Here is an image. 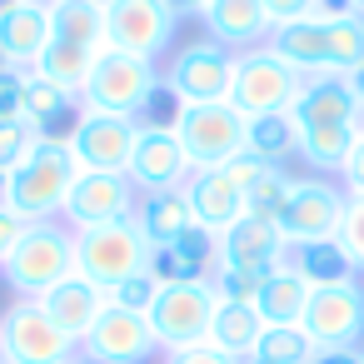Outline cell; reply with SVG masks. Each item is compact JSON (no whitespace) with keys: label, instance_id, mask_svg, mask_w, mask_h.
I'll list each match as a JSON object with an SVG mask.
<instances>
[{"label":"cell","instance_id":"5","mask_svg":"<svg viewBox=\"0 0 364 364\" xmlns=\"http://www.w3.org/2000/svg\"><path fill=\"white\" fill-rule=\"evenodd\" d=\"M215 309H220V289H215V279H200V284H170V289H160L145 319H150L155 344L170 354V349L205 344L210 324H215Z\"/></svg>","mask_w":364,"mask_h":364},{"label":"cell","instance_id":"48","mask_svg":"<svg viewBox=\"0 0 364 364\" xmlns=\"http://www.w3.org/2000/svg\"><path fill=\"white\" fill-rule=\"evenodd\" d=\"M85 6H95V11H110V6H115V0H85Z\"/></svg>","mask_w":364,"mask_h":364},{"label":"cell","instance_id":"9","mask_svg":"<svg viewBox=\"0 0 364 364\" xmlns=\"http://www.w3.org/2000/svg\"><path fill=\"white\" fill-rule=\"evenodd\" d=\"M344 185H334L329 175H304L289 185L284 195V210L274 215L284 245H304V240H334L339 225H344Z\"/></svg>","mask_w":364,"mask_h":364},{"label":"cell","instance_id":"33","mask_svg":"<svg viewBox=\"0 0 364 364\" xmlns=\"http://www.w3.org/2000/svg\"><path fill=\"white\" fill-rule=\"evenodd\" d=\"M314 354L319 349L299 324H264V334H259L250 359H259V364H309Z\"/></svg>","mask_w":364,"mask_h":364},{"label":"cell","instance_id":"29","mask_svg":"<svg viewBox=\"0 0 364 364\" xmlns=\"http://www.w3.org/2000/svg\"><path fill=\"white\" fill-rule=\"evenodd\" d=\"M294 145H299V130H294L289 110H274V115H255V120H245V150L259 155L264 165H279L284 155H294Z\"/></svg>","mask_w":364,"mask_h":364},{"label":"cell","instance_id":"6","mask_svg":"<svg viewBox=\"0 0 364 364\" xmlns=\"http://www.w3.org/2000/svg\"><path fill=\"white\" fill-rule=\"evenodd\" d=\"M304 75H294L269 46H255V50H240L235 55V80H230V105L255 120V115H274V110H289L294 95H299Z\"/></svg>","mask_w":364,"mask_h":364},{"label":"cell","instance_id":"40","mask_svg":"<svg viewBox=\"0 0 364 364\" xmlns=\"http://www.w3.org/2000/svg\"><path fill=\"white\" fill-rule=\"evenodd\" d=\"M220 170H225V175H230V180H235L240 190H250V185H255V180H259V175H264L269 165H264L259 155H250V150H240V155H235V160H225Z\"/></svg>","mask_w":364,"mask_h":364},{"label":"cell","instance_id":"8","mask_svg":"<svg viewBox=\"0 0 364 364\" xmlns=\"http://www.w3.org/2000/svg\"><path fill=\"white\" fill-rule=\"evenodd\" d=\"M0 349L11 364H70L80 344L46 314L41 299H16L0 314Z\"/></svg>","mask_w":364,"mask_h":364},{"label":"cell","instance_id":"7","mask_svg":"<svg viewBox=\"0 0 364 364\" xmlns=\"http://www.w3.org/2000/svg\"><path fill=\"white\" fill-rule=\"evenodd\" d=\"M175 135L190 155V170H220L225 160H235L245 150V115L230 100L215 105H180L175 115Z\"/></svg>","mask_w":364,"mask_h":364},{"label":"cell","instance_id":"20","mask_svg":"<svg viewBox=\"0 0 364 364\" xmlns=\"http://www.w3.org/2000/svg\"><path fill=\"white\" fill-rule=\"evenodd\" d=\"M185 200H190V215L200 230H210L215 240L245 215V190L225 175V170H195L185 180Z\"/></svg>","mask_w":364,"mask_h":364},{"label":"cell","instance_id":"14","mask_svg":"<svg viewBox=\"0 0 364 364\" xmlns=\"http://www.w3.org/2000/svg\"><path fill=\"white\" fill-rule=\"evenodd\" d=\"M135 135L140 125L130 115H100V110H80L65 145L75 155L80 170H110V175H125L130 165V150H135Z\"/></svg>","mask_w":364,"mask_h":364},{"label":"cell","instance_id":"46","mask_svg":"<svg viewBox=\"0 0 364 364\" xmlns=\"http://www.w3.org/2000/svg\"><path fill=\"white\" fill-rule=\"evenodd\" d=\"M344 85H349V90H354V100L364 105V65H359V70H349V75H344Z\"/></svg>","mask_w":364,"mask_h":364},{"label":"cell","instance_id":"35","mask_svg":"<svg viewBox=\"0 0 364 364\" xmlns=\"http://www.w3.org/2000/svg\"><path fill=\"white\" fill-rule=\"evenodd\" d=\"M105 294H110V304H115V309L150 314V304H155V294H160V279H155L150 269H140V274L120 279V284H115V289H105Z\"/></svg>","mask_w":364,"mask_h":364},{"label":"cell","instance_id":"47","mask_svg":"<svg viewBox=\"0 0 364 364\" xmlns=\"http://www.w3.org/2000/svg\"><path fill=\"white\" fill-rule=\"evenodd\" d=\"M0 210H11V170L0 165Z\"/></svg>","mask_w":364,"mask_h":364},{"label":"cell","instance_id":"1","mask_svg":"<svg viewBox=\"0 0 364 364\" xmlns=\"http://www.w3.org/2000/svg\"><path fill=\"white\" fill-rule=\"evenodd\" d=\"M80 165L70 155L65 140L55 135H41V145L11 170V210L26 220V225H46L65 210L70 200V185H75Z\"/></svg>","mask_w":364,"mask_h":364},{"label":"cell","instance_id":"10","mask_svg":"<svg viewBox=\"0 0 364 364\" xmlns=\"http://www.w3.org/2000/svg\"><path fill=\"white\" fill-rule=\"evenodd\" d=\"M230 80H235V50L220 41H190L175 50L165 85L180 105H215L230 100Z\"/></svg>","mask_w":364,"mask_h":364},{"label":"cell","instance_id":"15","mask_svg":"<svg viewBox=\"0 0 364 364\" xmlns=\"http://www.w3.org/2000/svg\"><path fill=\"white\" fill-rule=\"evenodd\" d=\"M135 205H140V195H135V185H130L125 175H110V170H80L60 215H65L75 230H95V225L130 220Z\"/></svg>","mask_w":364,"mask_h":364},{"label":"cell","instance_id":"44","mask_svg":"<svg viewBox=\"0 0 364 364\" xmlns=\"http://www.w3.org/2000/svg\"><path fill=\"white\" fill-rule=\"evenodd\" d=\"M339 175H344V195H364V135L354 140V150H349Z\"/></svg>","mask_w":364,"mask_h":364},{"label":"cell","instance_id":"37","mask_svg":"<svg viewBox=\"0 0 364 364\" xmlns=\"http://www.w3.org/2000/svg\"><path fill=\"white\" fill-rule=\"evenodd\" d=\"M339 245L349 250L354 269L364 274V195H349V205H344V225H339Z\"/></svg>","mask_w":364,"mask_h":364},{"label":"cell","instance_id":"17","mask_svg":"<svg viewBox=\"0 0 364 364\" xmlns=\"http://www.w3.org/2000/svg\"><path fill=\"white\" fill-rule=\"evenodd\" d=\"M215 264H220L215 235L200 230V225H190L180 240L150 250V264H145V269L160 279V289H170V284H200V279H215Z\"/></svg>","mask_w":364,"mask_h":364},{"label":"cell","instance_id":"11","mask_svg":"<svg viewBox=\"0 0 364 364\" xmlns=\"http://www.w3.org/2000/svg\"><path fill=\"white\" fill-rule=\"evenodd\" d=\"M175 21L180 16L165 0H115L105 11V46L125 50V55H140V60H155L175 41Z\"/></svg>","mask_w":364,"mask_h":364},{"label":"cell","instance_id":"23","mask_svg":"<svg viewBox=\"0 0 364 364\" xmlns=\"http://www.w3.org/2000/svg\"><path fill=\"white\" fill-rule=\"evenodd\" d=\"M210 41L230 46V50H255V41L269 36V16L259 0H210V11L200 16Z\"/></svg>","mask_w":364,"mask_h":364},{"label":"cell","instance_id":"41","mask_svg":"<svg viewBox=\"0 0 364 364\" xmlns=\"http://www.w3.org/2000/svg\"><path fill=\"white\" fill-rule=\"evenodd\" d=\"M165 364H240V359L220 354V349L205 339V344H190V349H170V354H165Z\"/></svg>","mask_w":364,"mask_h":364},{"label":"cell","instance_id":"26","mask_svg":"<svg viewBox=\"0 0 364 364\" xmlns=\"http://www.w3.org/2000/svg\"><path fill=\"white\" fill-rule=\"evenodd\" d=\"M269 50L294 70V75H324V21H294V26H279L269 31Z\"/></svg>","mask_w":364,"mask_h":364},{"label":"cell","instance_id":"52","mask_svg":"<svg viewBox=\"0 0 364 364\" xmlns=\"http://www.w3.org/2000/svg\"><path fill=\"white\" fill-rule=\"evenodd\" d=\"M41 6H55V0H41Z\"/></svg>","mask_w":364,"mask_h":364},{"label":"cell","instance_id":"32","mask_svg":"<svg viewBox=\"0 0 364 364\" xmlns=\"http://www.w3.org/2000/svg\"><path fill=\"white\" fill-rule=\"evenodd\" d=\"M70 110H80V100L70 95V90H60L55 80H46L41 70H26V120L46 135V125L50 120H60V115H70Z\"/></svg>","mask_w":364,"mask_h":364},{"label":"cell","instance_id":"50","mask_svg":"<svg viewBox=\"0 0 364 364\" xmlns=\"http://www.w3.org/2000/svg\"><path fill=\"white\" fill-rule=\"evenodd\" d=\"M0 364H11V359H6V349H0Z\"/></svg>","mask_w":364,"mask_h":364},{"label":"cell","instance_id":"22","mask_svg":"<svg viewBox=\"0 0 364 364\" xmlns=\"http://www.w3.org/2000/svg\"><path fill=\"white\" fill-rule=\"evenodd\" d=\"M284 264H289L309 289H329V284H354V279H359V269H354L349 250L339 245V235H334V240L289 245V250H284Z\"/></svg>","mask_w":364,"mask_h":364},{"label":"cell","instance_id":"18","mask_svg":"<svg viewBox=\"0 0 364 364\" xmlns=\"http://www.w3.org/2000/svg\"><path fill=\"white\" fill-rule=\"evenodd\" d=\"M50 36H55L50 31V6H41V0H11V6L0 11V65L36 70Z\"/></svg>","mask_w":364,"mask_h":364},{"label":"cell","instance_id":"2","mask_svg":"<svg viewBox=\"0 0 364 364\" xmlns=\"http://www.w3.org/2000/svg\"><path fill=\"white\" fill-rule=\"evenodd\" d=\"M0 274H6V284L16 289V299H41L65 274H75V230H60L55 220L26 225L11 264L0 269Z\"/></svg>","mask_w":364,"mask_h":364},{"label":"cell","instance_id":"51","mask_svg":"<svg viewBox=\"0 0 364 364\" xmlns=\"http://www.w3.org/2000/svg\"><path fill=\"white\" fill-rule=\"evenodd\" d=\"M6 6H11V0H0V11H6Z\"/></svg>","mask_w":364,"mask_h":364},{"label":"cell","instance_id":"3","mask_svg":"<svg viewBox=\"0 0 364 364\" xmlns=\"http://www.w3.org/2000/svg\"><path fill=\"white\" fill-rule=\"evenodd\" d=\"M155 90H160L155 60H140V55H125V50L100 46V55H95V65H90V80H85V90H80V110L130 115V120H135Z\"/></svg>","mask_w":364,"mask_h":364},{"label":"cell","instance_id":"13","mask_svg":"<svg viewBox=\"0 0 364 364\" xmlns=\"http://www.w3.org/2000/svg\"><path fill=\"white\" fill-rule=\"evenodd\" d=\"M299 329L314 339V349H359L364 339V284H329L309 289Z\"/></svg>","mask_w":364,"mask_h":364},{"label":"cell","instance_id":"49","mask_svg":"<svg viewBox=\"0 0 364 364\" xmlns=\"http://www.w3.org/2000/svg\"><path fill=\"white\" fill-rule=\"evenodd\" d=\"M70 364H90V359H85V354H75V359H70Z\"/></svg>","mask_w":364,"mask_h":364},{"label":"cell","instance_id":"39","mask_svg":"<svg viewBox=\"0 0 364 364\" xmlns=\"http://www.w3.org/2000/svg\"><path fill=\"white\" fill-rule=\"evenodd\" d=\"M264 16H269V31L279 26H294V21H309L314 16V0H259Z\"/></svg>","mask_w":364,"mask_h":364},{"label":"cell","instance_id":"31","mask_svg":"<svg viewBox=\"0 0 364 364\" xmlns=\"http://www.w3.org/2000/svg\"><path fill=\"white\" fill-rule=\"evenodd\" d=\"M50 31L60 41H80V46H105V11L85 6V0H55L50 6Z\"/></svg>","mask_w":364,"mask_h":364},{"label":"cell","instance_id":"24","mask_svg":"<svg viewBox=\"0 0 364 364\" xmlns=\"http://www.w3.org/2000/svg\"><path fill=\"white\" fill-rule=\"evenodd\" d=\"M135 225H140V235H145V245L150 250H160V245H170V240H180L190 225H195V215H190V200H185V190H165V195H140V205H135V215H130Z\"/></svg>","mask_w":364,"mask_h":364},{"label":"cell","instance_id":"27","mask_svg":"<svg viewBox=\"0 0 364 364\" xmlns=\"http://www.w3.org/2000/svg\"><path fill=\"white\" fill-rule=\"evenodd\" d=\"M95 55H100L95 46H80V41H60V36H50V46L41 50L36 70L80 100V90H85V80H90V65H95Z\"/></svg>","mask_w":364,"mask_h":364},{"label":"cell","instance_id":"53","mask_svg":"<svg viewBox=\"0 0 364 364\" xmlns=\"http://www.w3.org/2000/svg\"><path fill=\"white\" fill-rule=\"evenodd\" d=\"M359 354H364V349H359Z\"/></svg>","mask_w":364,"mask_h":364},{"label":"cell","instance_id":"16","mask_svg":"<svg viewBox=\"0 0 364 364\" xmlns=\"http://www.w3.org/2000/svg\"><path fill=\"white\" fill-rule=\"evenodd\" d=\"M80 354L90 364H150L160 354L155 334H150V319L145 314H130V309H105L90 334L80 339Z\"/></svg>","mask_w":364,"mask_h":364},{"label":"cell","instance_id":"45","mask_svg":"<svg viewBox=\"0 0 364 364\" xmlns=\"http://www.w3.org/2000/svg\"><path fill=\"white\" fill-rule=\"evenodd\" d=\"M309 364H364V354L359 349H319Z\"/></svg>","mask_w":364,"mask_h":364},{"label":"cell","instance_id":"30","mask_svg":"<svg viewBox=\"0 0 364 364\" xmlns=\"http://www.w3.org/2000/svg\"><path fill=\"white\" fill-rule=\"evenodd\" d=\"M364 65V16L359 21H324V75H349Z\"/></svg>","mask_w":364,"mask_h":364},{"label":"cell","instance_id":"12","mask_svg":"<svg viewBox=\"0 0 364 364\" xmlns=\"http://www.w3.org/2000/svg\"><path fill=\"white\" fill-rule=\"evenodd\" d=\"M190 155L175 135V125H140L125 180L135 185V195H165V190H185L190 180Z\"/></svg>","mask_w":364,"mask_h":364},{"label":"cell","instance_id":"21","mask_svg":"<svg viewBox=\"0 0 364 364\" xmlns=\"http://www.w3.org/2000/svg\"><path fill=\"white\" fill-rule=\"evenodd\" d=\"M41 304H46V314H50V319L80 344V339L90 334V324L110 309V294H105L95 279H85V274H65L55 289L41 294Z\"/></svg>","mask_w":364,"mask_h":364},{"label":"cell","instance_id":"4","mask_svg":"<svg viewBox=\"0 0 364 364\" xmlns=\"http://www.w3.org/2000/svg\"><path fill=\"white\" fill-rule=\"evenodd\" d=\"M145 264H150V245H145V235H140L135 220L75 230V274L95 279L100 289H115L120 279L140 274Z\"/></svg>","mask_w":364,"mask_h":364},{"label":"cell","instance_id":"38","mask_svg":"<svg viewBox=\"0 0 364 364\" xmlns=\"http://www.w3.org/2000/svg\"><path fill=\"white\" fill-rule=\"evenodd\" d=\"M0 120H26V70L0 65Z\"/></svg>","mask_w":364,"mask_h":364},{"label":"cell","instance_id":"36","mask_svg":"<svg viewBox=\"0 0 364 364\" xmlns=\"http://www.w3.org/2000/svg\"><path fill=\"white\" fill-rule=\"evenodd\" d=\"M36 145H41V130L31 120H0V165L6 170H16Z\"/></svg>","mask_w":364,"mask_h":364},{"label":"cell","instance_id":"28","mask_svg":"<svg viewBox=\"0 0 364 364\" xmlns=\"http://www.w3.org/2000/svg\"><path fill=\"white\" fill-rule=\"evenodd\" d=\"M304 304H309V284H304L289 264H279V269L259 284V294H255V309H259L264 324H299V319H304Z\"/></svg>","mask_w":364,"mask_h":364},{"label":"cell","instance_id":"19","mask_svg":"<svg viewBox=\"0 0 364 364\" xmlns=\"http://www.w3.org/2000/svg\"><path fill=\"white\" fill-rule=\"evenodd\" d=\"M220 264L215 269H279L284 264V235L274 220H255V215H240L220 240Z\"/></svg>","mask_w":364,"mask_h":364},{"label":"cell","instance_id":"43","mask_svg":"<svg viewBox=\"0 0 364 364\" xmlns=\"http://www.w3.org/2000/svg\"><path fill=\"white\" fill-rule=\"evenodd\" d=\"M364 0H314V21H359Z\"/></svg>","mask_w":364,"mask_h":364},{"label":"cell","instance_id":"42","mask_svg":"<svg viewBox=\"0 0 364 364\" xmlns=\"http://www.w3.org/2000/svg\"><path fill=\"white\" fill-rule=\"evenodd\" d=\"M21 235H26V220H21L16 210H0V269L11 264V255H16V245H21Z\"/></svg>","mask_w":364,"mask_h":364},{"label":"cell","instance_id":"25","mask_svg":"<svg viewBox=\"0 0 364 364\" xmlns=\"http://www.w3.org/2000/svg\"><path fill=\"white\" fill-rule=\"evenodd\" d=\"M259 334H264V319H259L255 304H245V299H220L215 324H210V344H215L220 354H230V359L245 364V359L255 354Z\"/></svg>","mask_w":364,"mask_h":364},{"label":"cell","instance_id":"34","mask_svg":"<svg viewBox=\"0 0 364 364\" xmlns=\"http://www.w3.org/2000/svg\"><path fill=\"white\" fill-rule=\"evenodd\" d=\"M289 185H294V175H284V165H269V170L245 190V215H255V220H274V215L284 210Z\"/></svg>","mask_w":364,"mask_h":364}]
</instances>
